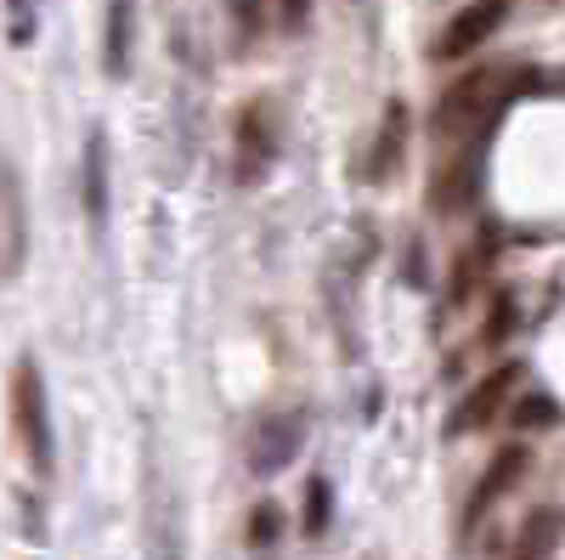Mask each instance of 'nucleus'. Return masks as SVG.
<instances>
[{"label":"nucleus","instance_id":"obj_7","mask_svg":"<svg viewBox=\"0 0 565 560\" xmlns=\"http://www.w3.org/2000/svg\"><path fill=\"white\" fill-rule=\"evenodd\" d=\"M306 442V413H266L255 436H249V471L260 476H277Z\"/></svg>","mask_w":565,"mask_h":560},{"label":"nucleus","instance_id":"obj_4","mask_svg":"<svg viewBox=\"0 0 565 560\" xmlns=\"http://www.w3.org/2000/svg\"><path fill=\"white\" fill-rule=\"evenodd\" d=\"M526 471H532V447H526V442L498 447L492 464L481 471V482H476V493H469V504H463V532H476L492 509H498V498H509L514 487L526 482Z\"/></svg>","mask_w":565,"mask_h":560},{"label":"nucleus","instance_id":"obj_20","mask_svg":"<svg viewBox=\"0 0 565 560\" xmlns=\"http://www.w3.org/2000/svg\"><path fill=\"white\" fill-rule=\"evenodd\" d=\"M306 18H311V0H277V23L289 29V34L306 29Z\"/></svg>","mask_w":565,"mask_h":560},{"label":"nucleus","instance_id":"obj_5","mask_svg":"<svg viewBox=\"0 0 565 560\" xmlns=\"http://www.w3.org/2000/svg\"><path fill=\"white\" fill-rule=\"evenodd\" d=\"M503 18H509V0H469V7L436 34L430 57H436V63H458V57H469V52H481V45L503 29Z\"/></svg>","mask_w":565,"mask_h":560},{"label":"nucleus","instance_id":"obj_10","mask_svg":"<svg viewBox=\"0 0 565 560\" xmlns=\"http://www.w3.org/2000/svg\"><path fill=\"white\" fill-rule=\"evenodd\" d=\"M130 52H136V0H108V18H103V74L125 80L130 74Z\"/></svg>","mask_w":565,"mask_h":560},{"label":"nucleus","instance_id":"obj_14","mask_svg":"<svg viewBox=\"0 0 565 560\" xmlns=\"http://www.w3.org/2000/svg\"><path fill=\"white\" fill-rule=\"evenodd\" d=\"M328 516H334V487H328V476H311L306 482V538H322Z\"/></svg>","mask_w":565,"mask_h":560},{"label":"nucleus","instance_id":"obj_19","mask_svg":"<svg viewBox=\"0 0 565 560\" xmlns=\"http://www.w3.org/2000/svg\"><path fill=\"white\" fill-rule=\"evenodd\" d=\"M548 532H554V521L537 516L532 521V538H521V554H514V560H548Z\"/></svg>","mask_w":565,"mask_h":560},{"label":"nucleus","instance_id":"obj_16","mask_svg":"<svg viewBox=\"0 0 565 560\" xmlns=\"http://www.w3.org/2000/svg\"><path fill=\"white\" fill-rule=\"evenodd\" d=\"M232 12V29H238V40H260L266 29V0H226Z\"/></svg>","mask_w":565,"mask_h":560},{"label":"nucleus","instance_id":"obj_12","mask_svg":"<svg viewBox=\"0 0 565 560\" xmlns=\"http://www.w3.org/2000/svg\"><path fill=\"white\" fill-rule=\"evenodd\" d=\"M407 154V103H391L385 119H380V142H373V159H367V176L385 181Z\"/></svg>","mask_w":565,"mask_h":560},{"label":"nucleus","instance_id":"obj_9","mask_svg":"<svg viewBox=\"0 0 565 560\" xmlns=\"http://www.w3.org/2000/svg\"><path fill=\"white\" fill-rule=\"evenodd\" d=\"M79 204L97 232L108 226V130L103 125H90L85 154H79Z\"/></svg>","mask_w":565,"mask_h":560},{"label":"nucleus","instance_id":"obj_15","mask_svg":"<svg viewBox=\"0 0 565 560\" xmlns=\"http://www.w3.org/2000/svg\"><path fill=\"white\" fill-rule=\"evenodd\" d=\"M509 419H514V431H548L554 419H559V408H554V397L537 391V397H521V402H514Z\"/></svg>","mask_w":565,"mask_h":560},{"label":"nucleus","instance_id":"obj_13","mask_svg":"<svg viewBox=\"0 0 565 560\" xmlns=\"http://www.w3.org/2000/svg\"><path fill=\"white\" fill-rule=\"evenodd\" d=\"M277 538H282V509H277L271 498H260V504L249 509V549H255V554H271Z\"/></svg>","mask_w":565,"mask_h":560},{"label":"nucleus","instance_id":"obj_8","mask_svg":"<svg viewBox=\"0 0 565 560\" xmlns=\"http://www.w3.org/2000/svg\"><path fill=\"white\" fill-rule=\"evenodd\" d=\"M0 239H7L0 277L12 284V277L23 272V261H29V215H23V187H18L12 159H0Z\"/></svg>","mask_w":565,"mask_h":560},{"label":"nucleus","instance_id":"obj_11","mask_svg":"<svg viewBox=\"0 0 565 560\" xmlns=\"http://www.w3.org/2000/svg\"><path fill=\"white\" fill-rule=\"evenodd\" d=\"M476 181H481V136H476V142H469V148L436 176L430 204H436V210H463L469 199H476Z\"/></svg>","mask_w":565,"mask_h":560},{"label":"nucleus","instance_id":"obj_6","mask_svg":"<svg viewBox=\"0 0 565 560\" xmlns=\"http://www.w3.org/2000/svg\"><path fill=\"white\" fill-rule=\"evenodd\" d=\"M277 159V108L271 103H244L238 114V181H260Z\"/></svg>","mask_w":565,"mask_h":560},{"label":"nucleus","instance_id":"obj_2","mask_svg":"<svg viewBox=\"0 0 565 560\" xmlns=\"http://www.w3.org/2000/svg\"><path fill=\"white\" fill-rule=\"evenodd\" d=\"M503 80H509V68H476V74H463L458 85H447L441 103H436V130L441 136H481V125L532 80V68H526L521 85H503Z\"/></svg>","mask_w":565,"mask_h":560},{"label":"nucleus","instance_id":"obj_1","mask_svg":"<svg viewBox=\"0 0 565 560\" xmlns=\"http://www.w3.org/2000/svg\"><path fill=\"white\" fill-rule=\"evenodd\" d=\"M12 431L23 442V458L40 482L57 476V425H52V391H45L40 357L23 351L12 362Z\"/></svg>","mask_w":565,"mask_h":560},{"label":"nucleus","instance_id":"obj_3","mask_svg":"<svg viewBox=\"0 0 565 560\" xmlns=\"http://www.w3.org/2000/svg\"><path fill=\"white\" fill-rule=\"evenodd\" d=\"M514 385H521V362H498V368H487V373H481V385H469V391L458 397V408H452V419H447V431H452V436H469V431L498 425L503 408H509V397H514Z\"/></svg>","mask_w":565,"mask_h":560},{"label":"nucleus","instance_id":"obj_18","mask_svg":"<svg viewBox=\"0 0 565 560\" xmlns=\"http://www.w3.org/2000/svg\"><path fill=\"white\" fill-rule=\"evenodd\" d=\"M7 34H12V45L34 40V0H7Z\"/></svg>","mask_w":565,"mask_h":560},{"label":"nucleus","instance_id":"obj_17","mask_svg":"<svg viewBox=\"0 0 565 560\" xmlns=\"http://www.w3.org/2000/svg\"><path fill=\"white\" fill-rule=\"evenodd\" d=\"M509 335H514V300H509V295H498V300H492V317H487V335H481V340H487V346H503Z\"/></svg>","mask_w":565,"mask_h":560}]
</instances>
